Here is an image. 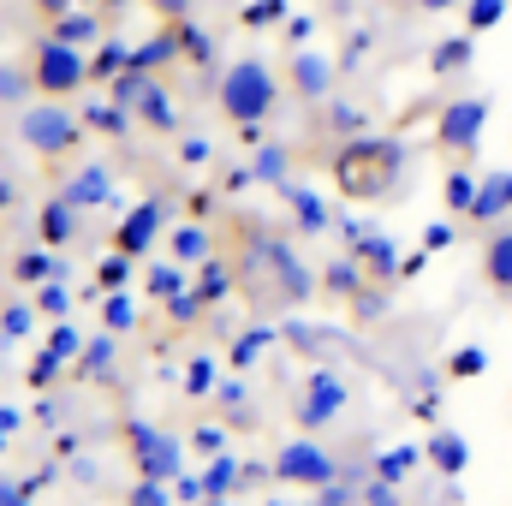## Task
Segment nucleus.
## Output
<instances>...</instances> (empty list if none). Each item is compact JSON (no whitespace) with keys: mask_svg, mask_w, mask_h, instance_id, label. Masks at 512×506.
I'll list each match as a JSON object with an SVG mask.
<instances>
[{"mask_svg":"<svg viewBox=\"0 0 512 506\" xmlns=\"http://www.w3.org/2000/svg\"><path fill=\"white\" fill-rule=\"evenodd\" d=\"M405 173V149L393 137H346L328 161V185L346 203H382Z\"/></svg>","mask_w":512,"mask_h":506,"instance_id":"nucleus-1","label":"nucleus"},{"mask_svg":"<svg viewBox=\"0 0 512 506\" xmlns=\"http://www.w3.org/2000/svg\"><path fill=\"white\" fill-rule=\"evenodd\" d=\"M274 102H280V84H274L268 66H256V60H239V66L221 78V108H227V120L245 131V137H262V120L274 114Z\"/></svg>","mask_w":512,"mask_h":506,"instance_id":"nucleus-2","label":"nucleus"},{"mask_svg":"<svg viewBox=\"0 0 512 506\" xmlns=\"http://www.w3.org/2000/svg\"><path fill=\"white\" fill-rule=\"evenodd\" d=\"M78 84H90V60L78 54V48H66V42H36V54H30V90H42V96H72Z\"/></svg>","mask_w":512,"mask_h":506,"instance_id":"nucleus-3","label":"nucleus"},{"mask_svg":"<svg viewBox=\"0 0 512 506\" xmlns=\"http://www.w3.org/2000/svg\"><path fill=\"white\" fill-rule=\"evenodd\" d=\"M78 137H84V120H72V114H60V108L24 114V143H30L36 155H66Z\"/></svg>","mask_w":512,"mask_h":506,"instance_id":"nucleus-4","label":"nucleus"},{"mask_svg":"<svg viewBox=\"0 0 512 506\" xmlns=\"http://www.w3.org/2000/svg\"><path fill=\"white\" fill-rule=\"evenodd\" d=\"M483 102H453L447 114H441V126H435V143L441 149H471L477 143V131H483Z\"/></svg>","mask_w":512,"mask_h":506,"instance_id":"nucleus-5","label":"nucleus"},{"mask_svg":"<svg viewBox=\"0 0 512 506\" xmlns=\"http://www.w3.org/2000/svg\"><path fill=\"white\" fill-rule=\"evenodd\" d=\"M274 477H280V483H316V489H322V483L334 477V465H328L316 447H304V441H298V447H286V453L274 459Z\"/></svg>","mask_w":512,"mask_h":506,"instance_id":"nucleus-6","label":"nucleus"},{"mask_svg":"<svg viewBox=\"0 0 512 506\" xmlns=\"http://www.w3.org/2000/svg\"><path fill=\"white\" fill-rule=\"evenodd\" d=\"M155 233H161V203H137L126 221H120V233H114V251L120 256H137L155 245Z\"/></svg>","mask_w":512,"mask_h":506,"instance_id":"nucleus-7","label":"nucleus"},{"mask_svg":"<svg viewBox=\"0 0 512 506\" xmlns=\"http://www.w3.org/2000/svg\"><path fill=\"white\" fill-rule=\"evenodd\" d=\"M167 60H179V42H173V24H161V30H155V36H149L143 48H131V72H149V78H155V72H161Z\"/></svg>","mask_w":512,"mask_h":506,"instance_id":"nucleus-8","label":"nucleus"},{"mask_svg":"<svg viewBox=\"0 0 512 506\" xmlns=\"http://www.w3.org/2000/svg\"><path fill=\"white\" fill-rule=\"evenodd\" d=\"M173 24V42H179V60H191V66H209L215 60V42L197 30V24H185V18H167Z\"/></svg>","mask_w":512,"mask_h":506,"instance_id":"nucleus-9","label":"nucleus"},{"mask_svg":"<svg viewBox=\"0 0 512 506\" xmlns=\"http://www.w3.org/2000/svg\"><path fill=\"white\" fill-rule=\"evenodd\" d=\"M102 36V24L90 18V12H66V18H54V42H66V48H84V42H96Z\"/></svg>","mask_w":512,"mask_h":506,"instance_id":"nucleus-10","label":"nucleus"},{"mask_svg":"<svg viewBox=\"0 0 512 506\" xmlns=\"http://www.w3.org/2000/svg\"><path fill=\"white\" fill-rule=\"evenodd\" d=\"M358 268H364V280H393V274H399L387 239H358Z\"/></svg>","mask_w":512,"mask_h":506,"instance_id":"nucleus-11","label":"nucleus"},{"mask_svg":"<svg viewBox=\"0 0 512 506\" xmlns=\"http://www.w3.org/2000/svg\"><path fill=\"white\" fill-rule=\"evenodd\" d=\"M483 274H489V286L512 292V233L489 239V251H483Z\"/></svg>","mask_w":512,"mask_h":506,"instance_id":"nucleus-12","label":"nucleus"},{"mask_svg":"<svg viewBox=\"0 0 512 506\" xmlns=\"http://www.w3.org/2000/svg\"><path fill=\"white\" fill-rule=\"evenodd\" d=\"M131 66V48L126 42H102L96 54H90V84H102V78H120Z\"/></svg>","mask_w":512,"mask_h":506,"instance_id":"nucleus-13","label":"nucleus"},{"mask_svg":"<svg viewBox=\"0 0 512 506\" xmlns=\"http://www.w3.org/2000/svg\"><path fill=\"white\" fill-rule=\"evenodd\" d=\"M36 233H42V245H66L72 239V203H48L42 221H36Z\"/></svg>","mask_w":512,"mask_h":506,"instance_id":"nucleus-14","label":"nucleus"},{"mask_svg":"<svg viewBox=\"0 0 512 506\" xmlns=\"http://www.w3.org/2000/svg\"><path fill=\"white\" fill-rule=\"evenodd\" d=\"M507 203H512V173H501V179H489V185L477 191L471 215H477V221H489V215H495V209H507Z\"/></svg>","mask_w":512,"mask_h":506,"instance_id":"nucleus-15","label":"nucleus"},{"mask_svg":"<svg viewBox=\"0 0 512 506\" xmlns=\"http://www.w3.org/2000/svg\"><path fill=\"white\" fill-rule=\"evenodd\" d=\"M334 405H340V387L328 376L310 381V411H304V423H322V417H334Z\"/></svg>","mask_w":512,"mask_h":506,"instance_id":"nucleus-16","label":"nucleus"},{"mask_svg":"<svg viewBox=\"0 0 512 506\" xmlns=\"http://www.w3.org/2000/svg\"><path fill=\"white\" fill-rule=\"evenodd\" d=\"M227 286H233L227 262H215V256H209V262H203V274H197V298H203V304H215V298H221Z\"/></svg>","mask_w":512,"mask_h":506,"instance_id":"nucleus-17","label":"nucleus"},{"mask_svg":"<svg viewBox=\"0 0 512 506\" xmlns=\"http://www.w3.org/2000/svg\"><path fill=\"white\" fill-rule=\"evenodd\" d=\"M102 197H108V173H102V167H90V173L66 191V203H72V209H78V203H102Z\"/></svg>","mask_w":512,"mask_h":506,"instance_id":"nucleus-18","label":"nucleus"},{"mask_svg":"<svg viewBox=\"0 0 512 506\" xmlns=\"http://www.w3.org/2000/svg\"><path fill=\"white\" fill-rule=\"evenodd\" d=\"M12 274L24 280V286H42V280H54V262H48V251H30L12 262Z\"/></svg>","mask_w":512,"mask_h":506,"instance_id":"nucleus-19","label":"nucleus"},{"mask_svg":"<svg viewBox=\"0 0 512 506\" xmlns=\"http://www.w3.org/2000/svg\"><path fill=\"white\" fill-rule=\"evenodd\" d=\"M429 459H435L441 471H465V441H459V435H435Z\"/></svg>","mask_w":512,"mask_h":506,"instance_id":"nucleus-20","label":"nucleus"},{"mask_svg":"<svg viewBox=\"0 0 512 506\" xmlns=\"http://www.w3.org/2000/svg\"><path fill=\"white\" fill-rule=\"evenodd\" d=\"M286 18V0H251L245 12H239V24H251V30H262V24H280Z\"/></svg>","mask_w":512,"mask_h":506,"instance_id":"nucleus-21","label":"nucleus"},{"mask_svg":"<svg viewBox=\"0 0 512 506\" xmlns=\"http://www.w3.org/2000/svg\"><path fill=\"white\" fill-rule=\"evenodd\" d=\"M465 60H471V36H459V42H441V48H435V60H429V66H435V72H459V66H465Z\"/></svg>","mask_w":512,"mask_h":506,"instance_id":"nucleus-22","label":"nucleus"},{"mask_svg":"<svg viewBox=\"0 0 512 506\" xmlns=\"http://www.w3.org/2000/svg\"><path fill=\"white\" fill-rule=\"evenodd\" d=\"M84 126L102 131V137H120V131H126V108H120V102H114V108H90V114H84Z\"/></svg>","mask_w":512,"mask_h":506,"instance_id":"nucleus-23","label":"nucleus"},{"mask_svg":"<svg viewBox=\"0 0 512 506\" xmlns=\"http://www.w3.org/2000/svg\"><path fill=\"white\" fill-rule=\"evenodd\" d=\"M501 12H507V0H471L465 6V24L471 30H489V24H501Z\"/></svg>","mask_w":512,"mask_h":506,"instance_id":"nucleus-24","label":"nucleus"},{"mask_svg":"<svg viewBox=\"0 0 512 506\" xmlns=\"http://www.w3.org/2000/svg\"><path fill=\"white\" fill-rule=\"evenodd\" d=\"M209 251V239H203V227H173V256L185 262V256H203Z\"/></svg>","mask_w":512,"mask_h":506,"instance_id":"nucleus-25","label":"nucleus"},{"mask_svg":"<svg viewBox=\"0 0 512 506\" xmlns=\"http://www.w3.org/2000/svg\"><path fill=\"white\" fill-rule=\"evenodd\" d=\"M292 72H298V90H304V96H322V78H328V66H322V60H310V54H304Z\"/></svg>","mask_w":512,"mask_h":506,"instance_id":"nucleus-26","label":"nucleus"},{"mask_svg":"<svg viewBox=\"0 0 512 506\" xmlns=\"http://www.w3.org/2000/svg\"><path fill=\"white\" fill-rule=\"evenodd\" d=\"M126 274H131V256H108V262H102V274H96V286H108V292H120V286H126Z\"/></svg>","mask_w":512,"mask_h":506,"instance_id":"nucleus-27","label":"nucleus"},{"mask_svg":"<svg viewBox=\"0 0 512 506\" xmlns=\"http://www.w3.org/2000/svg\"><path fill=\"white\" fill-rule=\"evenodd\" d=\"M447 203H453V209H471V203H477L471 173H447Z\"/></svg>","mask_w":512,"mask_h":506,"instance_id":"nucleus-28","label":"nucleus"},{"mask_svg":"<svg viewBox=\"0 0 512 506\" xmlns=\"http://www.w3.org/2000/svg\"><path fill=\"white\" fill-rule=\"evenodd\" d=\"M179 286H185L179 268H155V274H149V292H155V298H179Z\"/></svg>","mask_w":512,"mask_h":506,"instance_id":"nucleus-29","label":"nucleus"},{"mask_svg":"<svg viewBox=\"0 0 512 506\" xmlns=\"http://www.w3.org/2000/svg\"><path fill=\"white\" fill-rule=\"evenodd\" d=\"M36 310H42V316H66V292H60L54 280H42V292H36Z\"/></svg>","mask_w":512,"mask_h":506,"instance_id":"nucleus-30","label":"nucleus"},{"mask_svg":"<svg viewBox=\"0 0 512 506\" xmlns=\"http://www.w3.org/2000/svg\"><path fill=\"white\" fill-rule=\"evenodd\" d=\"M447 370H453L459 381H465V376H483V352H477V346H465V352H453V364H447Z\"/></svg>","mask_w":512,"mask_h":506,"instance_id":"nucleus-31","label":"nucleus"},{"mask_svg":"<svg viewBox=\"0 0 512 506\" xmlns=\"http://www.w3.org/2000/svg\"><path fill=\"white\" fill-rule=\"evenodd\" d=\"M411 459H417L411 447H399V453H387V459H382V483H393V477H405V471H411Z\"/></svg>","mask_w":512,"mask_h":506,"instance_id":"nucleus-32","label":"nucleus"},{"mask_svg":"<svg viewBox=\"0 0 512 506\" xmlns=\"http://www.w3.org/2000/svg\"><path fill=\"white\" fill-rule=\"evenodd\" d=\"M209 381H215L209 358H191V370H185V387H191V393H209Z\"/></svg>","mask_w":512,"mask_h":506,"instance_id":"nucleus-33","label":"nucleus"},{"mask_svg":"<svg viewBox=\"0 0 512 506\" xmlns=\"http://www.w3.org/2000/svg\"><path fill=\"white\" fill-rule=\"evenodd\" d=\"M54 376H60V358H54V352H42V358H36V370H30V387H48Z\"/></svg>","mask_w":512,"mask_h":506,"instance_id":"nucleus-34","label":"nucleus"},{"mask_svg":"<svg viewBox=\"0 0 512 506\" xmlns=\"http://www.w3.org/2000/svg\"><path fill=\"white\" fill-rule=\"evenodd\" d=\"M280 167H286L280 149H262V155H256V179H280Z\"/></svg>","mask_w":512,"mask_h":506,"instance_id":"nucleus-35","label":"nucleus"},{"mask_svg":"<svg viewBox=\"0 0 512 506\" xmlns=\"http://www.w3.org/2000/svg\"><path fill=\"white\" fill-rule=\"evenodd\" d=\"M48 352H54V358L78 352V334H72V328H54V334H48Z\"/></svg>","mask_w":512,"mask_h":506,"instance_id":"nucleus-36","label":"nucleus"},{"mask_svg":"<svg viewBox=\"0 0 512 506\" xmlns=\"http://www.w3.org/2000/svg\"><path fill=\"white\" fill-rule=\"evenodd\" d=\"M131 506H161V483H149V477H143V483L131 489Z\"/></svg>","mask_w":512,"mask_h":506,"instance_id":"nucleus-37","label":"nucleus"},{"mask_svg":"<svg viewBox=\"0 0 512 506\" xmlns=\"http://www.w3.org/2000/svg\"><path fill=\"white\" fill-rule=\"evenodd\" d=\"M108 328H131V304L126 298H108Z\"/></svg>","mask_w":512,"mask_h":506,"instance_id":"nucleus-38","label":"nucleus"},{"mask_svg":"<svg viewBox=\"0 0 512 506\" xmlns=\"http://www.w3.org/2000/svg\"><path fill=\"white\" fill-rule=\"evenodd\" d=\"M143 6H155V12H161V24H167V18H185V6H191V0H143Z\"/></svg>","mask_w":512,"mask_h":506,"instance_id":"nucleus-39","label":"nucleus"},{"mask_svg":"<svg viewBox=\"0 0 512 506\" xmlns=\"http://www.w3.org/2000/svg\"><path fill=\"white\" fill-rule=\"evenodd\" d=\"M179 155H185V161H209V143H203V137H185Z\"/></svg>","mask_w":512,"mask_h":506,"instance_id":"nucleus-40","label":"nucleus"},{"mask_svg":"<svg viewBox=\"0 0 512 506\" xmlns=\"http://www.w3.org/2000/svg\"><path fill=\"white\" fill-rule=\"evenodd\" d=\"M30 6H36L42 18H66V12H72V0H30Z\"/></svg>","mask_w":512,"mask_h":506,"instance_id":"nucleus-41","label":"nucleus"},{"mask_svg":"<svg viewBox=\"0 0 512 506\" xmlns=\"http://www.w3.org/2000/svg\"><path fill=\"white\" fill-rule=\"evenodd\" d=\"M30 328V310H6V334H24Z\"/></svg>","mask_w":512,"mask_h":506,"instance_id":"nucleus-42","label":"nucleus"},{"mask_svg":"<svg viewBox=\"0 0 512 506\" xmlns=\"http://www.w3.org/2000/svg\"><path fill=\"white\" fill-rule=\"evenodd\" d=\"M423 6H453V0H423Z\"/></svg>","mask_w":512,"mask_h":506,"instance_id":"nucleus-43","label":"nucleus"},{"mask_svg":"<svg viewBox=\"0 0 512 506\" xmlns=\"http://www.w3.org/2000/svg\"><path fill=\"white\" fill-rule=\"evenodd\" d=\"M102 6H126V0H102Z\"/></svg>","mask_w":512,"mask_h":506,"instance_id":"nucleus-44","label":"nucleus"},{"mask_svg":"<svg viewBox=\"0 0 512 506\" xmlns=\"http://www.w3.org/2000/svg\"><path fill=\"white\" fill-rule=\"evenodd\" d=\"M203 506H227V501H203Z\"/></svg>","mask_w":512,"mask_h":506,"instance_id":"nucleus-45","label":"nucleus"}]
</instances>
